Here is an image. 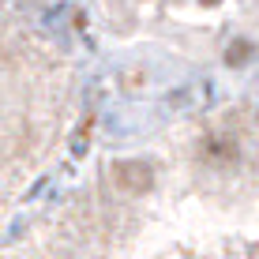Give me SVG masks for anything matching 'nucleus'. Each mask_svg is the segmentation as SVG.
<instances>
[{
	"mask_svg": "<svg viewBox=\"0 0 259 259\" xmlns=\"http://www.w3.org/2000/svg\"><path fill=\"white\" fill-rule=\"evenodd\" d=\"M113 184L124 195H147L154 188V165L147 158H124V162L113 165Z\"/></svg>",
	"mask_w": 259,
	"mask_h": 259,
	"instance_id": "1",
	"label": "nucleus"
},
{
	"mask_svg": "<svg viewBox=\"0 0 259 259\" xmlns=\"http://www.w3.org/2000/svg\"><path fill=\"white\" fill-rule=\"evenodd\" d=\"M203 154H207V162H214V165H229V162H237V143L222 139V136H207L203 139Z\"/></svg>",
	"mask_w": 259,
	"mask_h": 259,
	"instance_id": "2",
	"label": "nucleus"
},
{
	"mask_svg": "<svg viewBox=\"0 0 259 259\" xmlns=\"http://www.w3.org/2000/svg\"><path fill=\"white\" fill-rule=\"evenodd\" d=\"M252 53H255V49H252V41L237 38L233 46L226 49V64H233V68H240V64H244V60H248V57H252Z\"/></svg>",
	"mask_w": 259,
	"mask_h": 259,
	"instance_id": "3",
	"label": "nucleus"
},
{
	"mask_svg": "<svg viewBox=\"0 0 259 259\" xmlns=\"http://www.w3.org/2000/svg\"><path fill=\"white\" fill-rule=\"evenodd\" d=\"M199 4H203V8H214V4H218V0H199Z\"/></svg>",
	"mask_w": 259,
	"mask_h": 259,
	"instance_id": "4",
	"label": "nucleus"
}]
</instances>
